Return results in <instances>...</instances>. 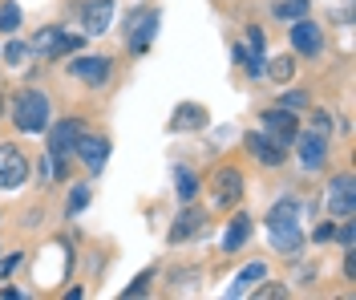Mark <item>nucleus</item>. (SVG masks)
Instances as JSON below:
<instances>
[{
  "mask_svg": "<svg viewBox=\"0 0 356 300\" xmlns=\"http://www.w3.org/2000/svg\"><path fill=\"white\" fill-rule=\"evenodd\" d=\"M267 235L275 244V252L296 255L304 248V231H300V203L296 199H280L275 207L267 211Z\"/></svg>",
  "mask_w": 356,
  "mask_h": 300,
  "instance_id": "obj_1",
  "label": "nucleus"
},
{
  "mask_svg": "<svg viewBox=\"0 0 356 300\" xmlns=\"http://www.w3.org/2000/svg\"><path fill=\"white\" fill-rule=\"evenodd\" d=\"M13 122H17V130H24V134L44 130L49 126V97L41 90H21L17 106H13Z\"/></svg>",
  "mask_w": 356,
  "mask_h": 300,
  "instance_id": "obj_2",
  "label": "nucleus"
},
{
  "mask_svg": "<svg viewBox=\"0 0 356 300\" xmlns=\"http://www.w3.org/2000/svg\"><path fill=\"white\" fill-rule=\"evenodd\" d=\"M77 122L65 118V122H57L53 130H49V159H53V171L57 175H65V159L73 155V146H77Z\"/></svg>",
  "mask_w": 356,
  "mask_h": 300,
  "instance_id": "obj_3",
  "label": "nucleus"
},
{
  "mask_svg": "<svg viewBox=\"0 0 356 300\" xmlns=\"http://www.w3.org/2000/svg\"><path fill=\"white\" fill-rule=\"evenodd\" d=\"M33 53H41V57H61V53H73V49H81V37H73L65 29H57V24H49L41 29L37 37H33Z\"/></svg>",
  "mask_w": 356,
  "mask_h": 300,
  "instance_id": "obj_4",
  "label": "nucleus"
},
{
  "mask_svg": "<svg viewBox=\"0 0 356 300\" xmlns=\"http://www.w3.org/2000/svg\"><path fill=\"white\" fill-rule=\"evenodd\" d=\"M29 179V159L21 146H0V191H17Z\"/></svg>",
  "mask_w": 356,
  "mask_h": 300,
  "instance_id": "obj_5",
  "label": "nucleus"
},
{
  "mask_svg": "<svg viewBox=\"0 0 356 300\" xmlns=\"http://www.w3.org/2000/svg\"><path fill=\"white\" fill-rule=\"evenodd\" d=\"M328 215L336 219H353L356 215V183L353 175H340L328 183Z\"/></svg>",
  "mask_w": 356,
  "mask_h": 300,
  "instance_id": "obj_6",
  "label": "nucleus"
},
{
  "mask_svg": "<svg viewBox=\"0 0 356 300\" xmlns=\"http://www.w3.org/2000/svg\"><path fill=\"white\" fill-rule=\"evenodd\" d=\"M291 49H296L300 57H320V49H324L320 24H312L308 17H300V21L291 24Z\"/></svg>",
  "mask_w": 356,
  "mask_h": 300,
  "instance_id": "obj_7",
  "label": "nucleus"
},
{
  "mask_svg": "<svg viewBox=\"0 0 356 300\" xmlns=\"http://www.w3.org/2000/svg\"><path fill=\"white\" fill-rule=\"evenodd\" d=\"M296 155H300V162L308 166V171H320L324 166V155H328V142H324V134L320 130H312V134H296Z\"/></svg>",
  "mask_w": 356,
  "mask_h": 300,
  "instance_id": "obj_8",
  "label": "nucleus"
},
{
  "mask_svg": "<svg viewBox=\"0 0 356 300\" xmlns=\"http://www.w3.org/2000/svg\"><path fill=\"white\" fill-rule=\"evenodd\" d=\"M69 73L86 86H102L110 77V57H73L69 61Z\"/></svg>",
  "mask_w": 356,
  "mask_h": 300,
  "instance_id": "obj_9",
  "label": "nucleus"
},
{
  "mask_svg": "<svg viewBox=\"0 0 356 300\" xmlns=\"http://www.w3.org/2000/svg\"><path fill=\"white\" fill-rule=\"evenodd\" d=\"M110 21H113V0H86V4H81V24H86L89 37L106 33Z\"/></svg>",
  "mask_w": 356,
  "mask_h": 300,
  "instance_id": "obj_10",
  "label": "nucleus"
},
{
  "mask_svg": "<svg viewBox=\"0 0 356 300\" xmlns=\"http://www.w3.org/2000/svg\"><path fill=\"white\" fill-rule=\"evenodd\" d=\"M73 155H81L89 171H102L106 159H110V142L106 139H93V134H77V146H73Z\"/></svg>",
  "mask_w": 356,
  "mask_h": 300,
  "instance_id": "obj_11",
  "label": "nucleus"
},
{
  "mask_svg": "<svg viewBox=\"0 0 356 300\" xmlns=\"http://www.w3.org/2000/svg\"><path fill=\"white\" fill-rule=\"evenodd\" d=\"M154 33H158V13H154V8L130 13V45H134V49H146Z\"/></svg>",
  "mask_w": 356,
  "mask_h": 300,
  "instance_id": "obj_12",
  "label": "nucleus"
},
{
  "mask_svg": "<svg viewBox=\"0 0 356 300\" xmlns=\"http://www.w3.org/2000/svg\"><path fill=\"white\" fill-rule=\"evenodd\" d=\"M264 130L280 142V146H288V142L296 139V114H291V110H267L264 114Z\"/></svg>",
  "mask_w": 356,
  "mask_h": 300,
  "instance_id": "obj_13",
  "label": "nucleus"
},
{
  "mask_svg": "<svg viewBox=\"0 0 356 300\" xmlns=\"http://www.w3.org/2000/svg\"><path fill=\"white\" fill-rule=\"evenodd\" d=\"M247 150L264 162V166H280V162H284V146L264 139V134H247Z\"/></svg>",
  "mask_w": 356,
  "mask_h": 300,
  "instance_id": "obj_14",
  "label": "nucleus"
},
{
  "mask_svg": "<svg viewBox=\"0 0 356 300\" xmlns=\"http://www.w3.org/2000/svg\"><path fill=\"white\" fill-rule=\"evenodd\" d=\"M202 122H207V110H202L199 102H182V106L175 110V118H170L175 130H199Z\"/></svg>",
  "mask_w": 356,
  "mask_h": 300,
  "instance_id": "obj_15",
  "label": "nucleus"
},
{
  "mask_svg": "<svg viewBox=\"0 0 356 300\" xmlns=\"http://www.w3.org/2000/svg\"><path fill=\"white\" fill-rule=\"evenodd\" d=\"M259 280H267V268H264V264H247L243 272L235 276V284H231V292H227V297H247Z\"/></svg>",
  "mask_w": 356,
  "mask_h": 300,
  "instance_id": "obj_16",
  "label": "nucleus"
},
{
  "mask_svg": "<svg viewBox=\"0 0 356 300\" xmlns=\"http://www.w3.org/2000/svg\"><path fill=\"white\" fill-rule=\"evenodd\" d=\"M219 191H215V199L219 203H231V199H239V191H243V175L239 171H219Z\"/></svg>",
  "mask_w": 356,
  "mask_h": 300,
  "instance_id": "obj_17",
  "label": "nucleus"
},
{
  "mask_svg": "<svg viewBox=\"0 0 356 300\" xmlns=\"http://www.w3.org/2000/svg\"><path fill=\"white\" fill-rule=\"evenodd\" d=\"M247 235H251V219H247V215H235V223L222 235V248H227V252H239L247 244Z\"/></svg>",
  "mask_w": 356,
  "mask_h": 300,
  "instance_id": "obj_18",
  "label": "nucleus"
},
{
  "mask_svg": "<svg viewBox=\"0 0 356 300\" xmlns=\"http://www.w3.org/2000/svg\"><path fill=\"white\" fill-rule=\"evenodd\" d=\"M199 219H202V215H195V211H182V215H178V223L170 228V239H175V244H182L186 235H195V231H202V223H199Z\"/></svg>",
  "mask_w": 356,
  "mask_h": 300,
  "instance_id": "obj_19",
  "label": "nucleus"
},
{
  "mask_svg": "<svg viewBox=\"0 0 356 300\" xmlns=\"http://www.w3.org/2000/svg\"><path fill=\"white\" fill-rule=\"evenodd\" d=\"M291 73H296V57H271V65H267V77H271L275 86L291 81Z\"/></svg>",
  "mask_w": 356,
  "mask_h": 300,
  "instance_id": "obj_20",
  "label": "nucleus"
},
{
  "mask_svg": "<svg viewBox=\"0 0 356 300\" xmlns=\"http://www.w3.org/2000/svg\"><path fill=\"white\" fill-rule=\"evenodd\" d=\"M175 183H178V199H182V203H191V199L199 195V179H195L186 166H178L175 171Z\"/></svg>",
  "mask_w": 356,
  "mask_h": 300,
  "instance_id": "obj_21",
  "label": "nucleus"
},
{
  "mask_svg": "<svg viewBox=\"0 0 356 300\" xmlns=\"http://www.w3.org/2000/svg\"><path fill=\"white\" fill-rule=\"evenodd\" d=\"M17 29H21V4L4 0L0 4V33H17Z\"/></svg>",
  "mask_w": 356,
  "mask_h": 300,
  "instance_id": "obj_22",
  "label": "nucleus"
},
{
  "mask_svg": "<svg viewBox=\"0 0 356 300\" xmlns=\"http://www.w3.org/2000/svg\"><path fill=\"white\" fill-rule=\"evenodd\" d=\"M308 13V0H280L275 4V17H284V21H300Z\"/></svg>",
  "mask_w": 356,
  "mask_h": 300,
  "instance_id": "obj_23",
  "label": "nucleus"
},
{
  "mask_svg": "<svg viewBox=\"0 0 356 300\" xmlns=\"http://www.w3.org/2000/svg\"><path fill=\"white\" fill-rule=\"evenodd\" d=\"M29 53H33L29 45L13 41V45H4V61H8V65H24V57H29Z\"/></svg>",
  "mask_w": 356,
  "mask_h": 300,
  "instance_id": "obj_24",
  "label": "nucleus"
},
{
  "mask_svg": "<svg viewBox=\"0 0 356 300\" xmlns=\"http://www.w3.org/2000/svg\"><path fill=\"white\" fill-rule=\"evenodd\" d=\"M89 203V187H73V195H69V211H86Z\"/></svg>",
  "mask_w": 356,
  "mask_h": 300,
  "instance_id": "obj_25",
  "label": "nucleus"
},
{
  "mask_svg": "<svg viewBox=\"0 0 356 300\" xmlns=\"http://www.w3.org/2000/svg\"><path fill=\"white\" fill-rule=\"evenodd\" d=\"M284 110H300V106H308V93L296 90V93H284V102H280Z\"/></svg>",
  "mask_w": 356,
  "mask_h": 300,
  "instance_id": "obj_26",
  "label": "nucleus"
},
{
  "mask_svg": "<svg viewBox=\"0 0 356 300\" xmlns=\"http://www.w3.org/2000/svg\"><path fill=\"white\" fill-rule=\"evenodd\" d=\"M146 284H150V272H146V276H138V284H130L122 297H142V292H146Z\"/></svg>",
  "mask_w": 356,
  "mask_h": 300,
  "instance_id": "obj_27",
  "label": "nucleus"
},
{
  "mask_svg": "<svg viewBox=\"0 0 356 300\" xmlns=\"http://www.w3.org/2000/svg\"><path fill=\"white\" fill-rule=\"evenodd\" d=\"M247 37H251V49H255V53H259V57H264V49H267L264 33H259V29H251V33H247Z\"/></svg>",
  "mask_w": 356,
  "mask_h": 300,
  "instance_id": "obj_28",
  "label": "nucleus"
},
{
  "mask_svg": "<svg viewBox=\"0 0 356 300\" xmlns=\"http://www.w3.org/2000/svg\"><path fill=\"white\" fill-rule=\"evenodd\" d=\"M340 244H344V248H353V244H356V231H353V223H344V228H340Z\"/></svg>",
  "mask_w": 356,
  "mask_h": 300,
  "instance_id": "obj_29",
  "label": "nucleus"
},
{
  "mask_svg": "<svg viewBox=\"0 0 356 300\" xmlns=\"http://www.w3.org/2000/svg\"><path fill=\"white\" fill-rule=\"evenodd\" d=\"M17 264H21V255H8V260H0V276H8Z\"/></svg>",
  "mask_w": 356,
  "mask_h": 300,
  "instance_id": "obj_30",
  "label": "nucleus"
},
{
  "mask_svg": "<svg viewBox=\"0 0 356 300\" xmlns=\"http://www.w3.org/2000/svg\"><path fill=\"white\" fill-rule=\"evenodd\" d=\"M332 235H336L332 223H320V228H316V239H320V244H324V239H332Z\"/></svg>",
  "mask_w": 356,
  "mask_h": 300,
  "instance_id": "obj_31",
  "label": "nucleus"
},
{
  "mask_svg": "<svg viewBox=\"0 0 356 300\" xmlns=\"http://www.w3.org/2000/svg\"><path fill=\"white\" fill-rule=\"evenodd\" d=\"M316 130L324 134V130H332V122H328V114H316Z\"/></svg>",
  "mask_w": 356,
  "mask_h": 300,
  "instance_id": "obj_32",
  "label": "nucleus"
},
{
  "mask_svg": "<svg viewBox=\"0 0 356 300\" xmlns=\"http://www.w3.org/2000/svg\"><path fill=\"white\" fill-rule=\"evenodd\" d=\"M264 297H275V300H280V297H288V288H280V284H271V288H264Z\"/></svg>",
  "mask_w": 356,
  "mask_h": 300,
  "instance_id": "obj_33",
  "label": "nucleus"
},
{
  "mask_svg": "<svg viewBox=\"0 0 356 300\" xmlns=\"http://www.w3.org/2000/svg\"><path fill=\"white\" fill-rule=\"evenodd\" d=\"M0 110H4V102H0Z\"/></svg>",
  "mask_w": 356,
  "mask_h": 300,
  "instance_id": "obj_34",
  "label": "nucleus"
}]
</instances>
